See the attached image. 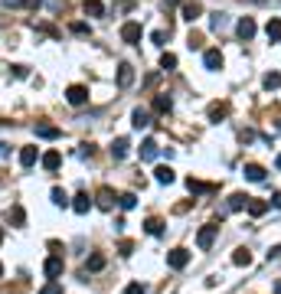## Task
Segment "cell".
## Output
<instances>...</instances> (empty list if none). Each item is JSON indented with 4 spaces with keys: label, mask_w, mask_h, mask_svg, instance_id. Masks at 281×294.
Listing matches in <instances>:
<instances>
[{
    "label": "cell",
    "mask_w": 281,
    "mask_h": 294,
    "mask_svg": "<svg viewBox=\"0 0 281 294\" xmlns=\"http://www.w3.org/2000/svg\"><path fill=\"white\" fill-rule=\"evenodd\" d=\"M118 203H121V209H134V206H138V196H134V193H121V196H118Z\"/></svg>",
    "instance_id": "33"
},
{
    "label": "cell",
    "mask_w": 281,
    "mask_h": 294,
    "mask_svg": "<svg viewBox=\"0 0 281 294\" xmlns=\"http://www.w3.org/2000/svg\"><path fill=\"white\" fill-rule=\"evenodd\" d=\"M144 229H147L150 235H160V232H164V222H160V219H157V216H150L147 222H144Z\"/></svg>",
    "instance_id": "29"
},
{
    "label": "cell",
    "mask_w": 281,
    "mask_h": 294,
    "mask_svg": "<svg viewBox=\"0 0 281 294\" xmlns=\"http://www.w3.org/2000/svg\"><path fill=\"white\" fill-rule=\"evenodd\" d=\"M200 13H203V7H200L196 0H187V3H183V20H190V23H193Z\"/></svg>",
    "instance_id": "17"
},
{
    "label": "cell",
    "mask_w": 281,
    "mask_h": 294,
    "mask_svg": "<svg viewBox=\"0 0 281 294\" xmlns=\"http://www.w3.org/2000/svg\"><path fill=\"white\" fill-rule=\"evenodd\" d=\"M216 235H219V222H206L203 229H200V232H196V245L203 248H212V242H216Z\"/></svg>",
    "instance_id": "1"
},
{
    "label": "cell",
    "mask_w": 281,
    "mask_h": 294,
    "mask_svg": "<svg viewBox=\"0 0 281 294\" xmlns=\"http://www.w3.org/2000/svg\"><path fill=\"white\" fill-rule=\"evenodd\" d=\"M140 160H157V141H144L140 144Z\"/></svg>",
    "instance_id": "18"
},
{
    "label": "cell",
    "mask_w": 281,
    "mask_h": 294,
    "mask_svg": "<svg viewBox=\"0 0 281 294\" xmlns=\"http://www.w3.org/2000/svg\"><path fill=\"white\" fill-rule=\"evenodd\" d=\"M226 23H229V16H226V13H212V16H210V30H216V33L222 30Z\"/></svg>",
    "instance_id": "30"
},
{
    "label": "cell",
    "mask_w": 281,
    "mask_h": 294,
    "mask_svg": "<svg viewBox=\"0 0 281 294\" xmlns=\"http://www.w3.org/2000/svg\"><path fill=\"white\" fill-rule=\"evenodd\" d=\"M23 0H3V7H20Z\"/></svg>",
    "instance_id": "44"
},
{
    "label": "cell",
    "mask_w": 281,
    "mask_h": 294,
    "mask_svg": "<svg viewBox=\"0 0 281 294\" xmlns=\"http://www.w3.org/2000/svg\"><path fill=\"white\" fill-rule=\"evenodd\" d=\"M226 115H229V105H226V101H212V105H210V121H222Z\"/></svg>",
    "instance_id": "16"
},
{
    "label": "cell",
    "mask_w": 281,
    "mask_h": 294,
    "mask_svg": "<svg viewBox=\"0 0 281 294\" xmlns=\"http://www.w3.org/2000/svg\"><path fill=\"white\" fill-rule=\"evenodd\" d=\"M95 200H98V206H102V209H111V206H115V193H111L108 186H102V190H98V196H95Z\"/></svg>",
    "instance_id": "21"
},
{
    "label": "cell",
    "mask_w": 281,
    "mask_h": 294,
    "mask_svg": "<svg viewBox=\"0 0 281 294\" xmlns=\"http://www.w3.org/2000/svg\"><path fill=\"white\" fill-rule=\"evenodd\" d=\"M36 138L56 141V138H63V128H56V124H36Z\"/></svg>",
    "instance_id": "7"
},
{
    "label": "cell",
    "mask_w": 281,
    "mask_h": 294,
    "mask_svg": "<svg viewBox=\"0 0 281 294\" xmlns=\"http://www.w3.org/2000/svg\"><path fill=\"white\" fill-rule=\"evenodd\" d=\"M63 268H66V265H63V258H59V255L46 258V265H43V271H46L49 278H59V275H63Z\"/></svg>",
    "instance_id": "12"
},
{
    "label": "cell",
    "mask_w": 281,
    "mask_h": 294,
    "mask_svg": "<svg viewBox=\"0 0 281 294\" xmlns=\"http://www.w3.org/2000/svg\"><path fill=\"white\" fill-rule=\"evenodd\" d=\"M187 43H190V49H200V46H203V36H200V33H190Z\"/></svg>",
    "instance_id": "37"
},
{
    "label": "cell",
    "mask_w": 281,
    "mask_h": 294,
    "mask_svg": "<svg viewBox=\"0 0 281 294\" xmlns=\"http://www.w3.org/2000/svg\"><path fill=\"white\" fill-rule=\"evenodd\" d=\"M154 180H157V183H173V180H177V173H173L170 167H164V163H160V167L154 170Z\"/></svg>",
    "instance_id": "19"
},
{
    "label": "cell",
    "mask_w": 281,
    "mask_h": 294,
    "mask_svg": "<svg viewBox=\"0 0 281 294\" xmlns=\"http://www.w3.org/2000/svg\"><path fill=\"white\" fill-rule=\"evenodd\" d=\"M167 265H170V268H187L190 265V252L187 248H173V252H167Z\"/></svg>",
    "instance_id": "3"
},
{
    "label": "cell",
    "mask_w": 281,
    "mask_h": 294,
    "mask_svg": "<svg viewBox=\"0 0 281 294\" xmlns=\"http://www.w3.org/2000/svg\"><path fill=\"white\" fill-rule=\"evenodd\" d=\"M140 33H144V30H140V23H134V20L121 26V39H125V43H131V46H134V43H140Z\"/></svg>",
    "instance_id": "4"
},
{
    "label": "cell",
    "mask_w": 281,
    "mask_h": 294,
    "mask_svg": "<svg viewBox=\"0 0 281 294\" xmlns=\"http://www.w3.org/2000/svg\"><path fill=\"white\" fill-rule=\"evenodd\" d=\"M131 124L134 128H150V111H144V108H134V115H131Z\"/></svg>",
    "instance_id": "15"
},
{
    "label": "cell",
    "mask_w": 281,
    "mask_h": 294,
    "mask_svg": "<svg viewBox=\"0 0 281 294\" xmlns=\"http://www.w3.org/2000/svg\"><path fill=\"white\" fill-rule=\"evenodd\" d=\"M10 222L13 225H23L26 222V213H23V206L16 203V206H10Z\"/></svg>",
    "instance_id": "26"
},
{
    "label": "cell",
    "mask_w": 281,
    "mask_h": 294,
    "mask_svg": "<svg viewBox=\"0 0 281 294\" xmlns=\"http://www.w3.org/2000/svg\"><path fill=\"white\" fill-rule=\"evenodd\" d=\"M72 33H78V36H85V33H88V23H72Z\"/></svg>",
    "instance_id": "41"
},
{
    "label": "cell",
    "mask_w": 281,
    "mask_h": 294,
    "mask_svg": "<svg viewBox=\"0 0 281 294\" xmlns=\"http://www.w3.org/2000/svg\"><path fill=\"white\" fill-rule=\"evenodd\" d=\"M180 0H164V10H170V7H177Z\"/></svg>",
    "instance_id": "46"
},
{
    "label": "cell",
    "mask_w": 281,
    "mask_h": 294,
    "mask_svg": "<svg viewBox=\"0 0 281 294\" xmlns=\"http://www.w3.org/2000/svg\"><path fill=\"white\" fill-rule=\"evenodd\" d=\"M245 206H249V196L245 193H232L229 196V209H245Z\"/></svg>",
    "instance_id": "28"
},
{
    "label": "cell",
    "mask_w": 281,
    "mask_h": 294,
    "mask_svg": "<svg viewBox=\"0 0 281 294\" xmlns=\"http://www.w3.org/2000/svg\"><path fill=\"white\" fill-rule=\"evenodd\" d=\"M0 245H3V229H0Z\"/></svg>",
    "instance_id": "50"
},
{
    "label": "cell",
    "mask_w": 281,
    "mask_h": 294,
    "mask_svg": "<svg viewBox=\"0 0 281 294\" xmlns=\"http://www.w3.org/2000/svg\"><path fill=\"white\" fill-rule=\"evenodd\" d=\"M255 3H281V0H255Z\"/></svg>",
    "instance_id": "47"
},
{
    "label": "cell",
    "mask_w": 281,
    "mask_h": 294,
    "mask_svg": "<svg viewBox=\"0 0 281 294\" xmlns=\"http://www.w3.org/2000/svg\"><path fill=\"white\" fill-rule=\"evenodd\" d=\"M13 75L16 78H26V66H13Z\"/></svg>",
    "instance_id": "43"
},
{
    "label": "cell",
    "mask_w": 281,
    "mask_h": 294,
    "mask_svg": "<svg viewBox=\"0 0 281 294\" xmlns=\"http://www.w3.org/2000/svg\"><path fill=\"white\" fill-rule=\"evenodd\" d=\"M105 268V255H92L85 262V271H102Z\"/></svg>",
    "instance_id": "31"
},
{
    "label": "cell",
    "mask_w": 281,
    "mask_h": 294,
    "mask_svg": "<svg viewBox=\"0 0 281 294\" xmlns=\"http://www.w3.org/2000/svg\"><path fill=\"white\" fill-rule=\"evenodd\" d=\"M128 150H131L128 138H115V141H111V157H115V160H125V157H128Z\"/></svg>",
    "instance_id": "10"
},
{
    "label": "cell",
    "mask_w": 281,
    "mask_h": 294,
    "mask_svg": "<svg viewBox=\"0 0 281 294\" xmlns=\"http://www.w3.org/2000/svg\"><path fill=\"white\" fill-rule=\"evenodd\" d=\"M78 154H82V157H92V154H95V147H92V144H82V150H78Z\"/></svg>",
    "instance_id": "42"
},
{
    "label": "cell",
    "mask_w": 281,
    "mask_h": 294,
    "mask_svg": "<svg viewBox=\"0 0 281 294\" xmlns=\"http://www.w3.org/2000/svg\"><path fill=\"white\" fill-rule=\"evenodd\" d=\"M39 294H63V288H59V285H56V281H53V285H46V288H43V291H39Z\"/></svg>",
    "instance_id": "39"
},
{
    "label": "cell",
    "mask_w": 281,
    "mask_h": 294,
    "mask_svg": "<svg viewBox=\"0 0 281 294\" xmlns=\"http://www.w3.org/2000/svg\"><path fill=\"white\" fill-rule=\"evenodd\" d=\"M125 294H147V291H144V285H138V281H134V285L125 288Z\"/></svg>",
    "instance_id": "38"
},
{
    "label": "cell",
    "mask_w": 281,
    "mask_h": 294,
    "mask_svg": "<svg viewBox=\"0 0 281 294\" xmlns=\"http://www.w3.org/2000/svg\"><path fill=\"white\" fill-rule=\"evenodd\" d=\"M118 248H121V255H131V252H134V242H128V239H125Z\"/></svg>",
    "instance_id": "40"
},
{
    "label": "cell",
    "mask_w": 281,
    "mask_h": 294,
    "mask_svg": "<svg viewBox=\"0 0 281 294\" xmlns=\"http://www.w3.org/2000/svg\"><path fill=\"white\" fill-rule=\"evenodd\" d=\"M265 33H268V39H272V43H278V39H281V20H268Z\"/></svg>",
    "instance_id": "25"
},
{
    "label": "cell",
    "mask_w": 281,
    "mask_h": 294,
    "mask_svg": "<svg viewBox=\"0 0 281 294\" xmlns=\"http://www.w3.org/2000/svg\"><path fill=\"white\" fill-rule=\"evenodd\" d=\"M275 294H281V281H278V285H275Z\"/></svg>",
    "instance_id": "49"
},
{
    "label": "cell",
    "mask_w": 281,
    "mask_h": 294,
    "mask_svg": "<svg viewBox=\"0 0 281 294\" xmlns=\"http://www.w3.org/2000/svg\"><path fill=\"white\" fill-rule=\"evenodd\" d=\"M262 85H265L268 92H272V88H278V85H281V75H278V72H268V75L262 78Z\"/></svg>",
    "instance_id": "32"
},
{
    "label": "cell",
    "mask_w": 281,
    "mask_h": 294,
    "mask_svg": "<svg viewBox=\"0 0 281 294\" xmlns=\"http://www.w3.org/2000/svg\"><path fill=\"white\" fill-rule=\"evenodd\" d=\"M275 167H278V170H281V154H278V160H275Z\"/></svg>",
    "instance_id": "48"
},
{
    "label": "cell",
    "mask_w": 281,
    "mask_h": 294,
    "mask_svg": "<svg viewBox=\"0 0 281 294\" xmlns=\"http://www.w3.org/2000/svg\"><path fill=\"white\" fill-rule=\"evenodd\" d=\"M203 66L210 72H219V69H222V53H219V49H206V53H203Z\"/></svg>",
    "instance_id": "5"
},
{
    "label": "cell",
    "mask_w": 281,
    "mask_h": 294,
    "mask_svg": "<svg viewBox=\"0 0 281 294\" xmlns=\"http://www.w3.org/2000/svg\"><path fill=\"white\" fill-rule=\"evenodd\" d=\"M53 203H56V206H69V196H66L63 190L56 186V190H53Z\"/></svg>",
    "instance_id": "35"
},
{
    "label": "cell",
    "mask_w": 281,
    "mask_h": 294,
    "mask_svg": "<svg viewBox=\"0 0 281 294\" xmlns=\"http://www.w3.org/2000/svg\"><path fill=\"white\" fill-rule=\"evenodd\" d=\"M72 209H75L78 216H85L88 209H92V196H88V193H78L75 200H72Z\"/></svg>",
    "instance_id": "13"
},
{
    "label": "cell",
    "mask_w": 281,
    "mask_h": 294,
    "mask_svg": "<svg viewBox=\"0 0 281 294\" xmlns=\"http://www.w3.org/2000/svg\"><path fill=\"white\" fill-rule=\"evenodd\" d=\"M167 36H170V33H164V30H154V33H150V39H154L157 46H164V43H167Z\"/></svg>",
    "instance_id": "36"
},
{
    "label": "cell",
    "mask_w": 281,
    "mask_h": 294,
    "mask_svg": "<svg viewBox=\"0 0 281 294\" xmlns=\"http://www.w3.org/2000/svg\"><path fill=\"white\" fill-rule=\"evenodd\" d=\"M0 275H3V265H0Z\"/></svg>",
    "instance_id": "51"
},
{
    "label": "cell",
    "mask_w": 281,
    "mask_h": 294,
    "mask_svg": "<svg viewBox=\"0 0 281 294\" xmlns=\"http://www.w3.org/2000/svg\"><path fill=\"white\" fill-rule=\"evenodd\" d=\"M265 213H268V203L265 200H252V196H249V216H265Z\"/></svg>",
    "instance_id": "22"
},
{
    "label": "cell",
    "mask_w": 281,
    "mask_h": 294,
    "mask_svg": "<svg viewBox=\"0 0 281 294\" xmlns=\"http://www.w3.org/2000/svg\"><path fill=\"white\" fill-rule=\"evenodd\" d=\"M82 10H85V16H102L105 13V3H102V0H85Z\"/></svg>",
    "instance_id": "20"
},
{
    "label": "cell",
    "mask_w": 281,
    "mask_h": 294,
    "mask_svg": "<svg viewBox=\"0 0 281 294\" xmlns=\"http://www.w3.org/2000/svg\"><path fill=\"white\" fill-rule=\"evenodd\" d=\"M235 33H239V39H245V43H249V39L255 36V20H252V16H242V20H239V26H235Z\"/></svg>",
    "instance_id": "6"
},
{
    "label": "cell",
    "mask_w": 281,
    "mask_h": 294,
    "mask_svg": "<svg viewBox=\"0 0 281 294\" xmlns=\"http://www.w3.org/2000/svg\"><path fill=\"white\" fill-rule=\"evenodd\" d=\"M232 262L239 265V268H245V265H252V252H249V248H239V252L232 255Z\"/></svg>",
    "instance_id": "27"
},
{
    "label": "cell",
    "mask_w": 281,
    "mask_h": 294,
    "mask_svg": "<svg viewBox=\"0 0 281 294\" xmlns=\"http://www.w3.org/2000/svg\"><path fill=\"white\" fill-rule=\"evenodd\" d=\"M242 173H245V180H252V183H262V180H265V167H262V163H245Z\"/></svg>",
    "instance_id": "8"
},
{
    "label": "cell",
    "mask_w": 281,
    "mask_h": 294,
    "mask_svg": "<svg viewBox=\"0 0 281 294\" xmlns=\"http://www.w3.org/2000/svg\"><path fill=\"white\" fill-rule=\"evenodd\" d=\"M36 157H39L36 147H23V150H20V163H23V167H33V163H36Z\"/></svg>",
    "instance_id": "23"
},
{
    "label": "cell",
    "mask_w": 281,
    "mask_h": 294,
    "mask_svg": "<svg viewBox=\"0 0 281 294\" xmlns=\"http://www.w3.org/2000/svg\"><path fill=\"white\" fill-rule=\"evenodd\" d=\"M59 163H63V154H59V150H46V154H43V170L56 173V170H59Z\"/></svg>",
    "instance_id": "9"
},
{
    "label": "cell",
    "mask_w": 281,
    "mask_h": 294,
    "mask_svg": "<svg viewBox=\"0 0 281 294\" xmlns=\"http://www.w3.org/2000/svg\"><path fill=\"white\" fill-rule=\"evenodd\" d=\"M272 206H278V209H281V193H275V196H272Z\"/></svg>",
    "instance_id": "45"
},
{
    "label": "cell",
    "mask_w": 281,
    "mask_h": 294,
    "mask_svg": "<svg viewBox=\"0 0 281 294\" xmlns=\"http://www.w3.org/2000/svg\"><path fill=\"white\" fill-rule=\"evenodd\" d=\"M170 108H173V98H170L167 92H160V95L154 98V111H157V115H167Z\"/></svg>",
    "instance_id": "14"
},
{
    "label": "cell",
    "mask_w": 281,
    "mask_h": 294,
    "mask_svg": "<svg viewBox=\"0 0 281 294\" xmlns=\"http://www.w3.org/2000/svg\"><path fill=\"white\" fill-rule=\"evenodd\" d=\"M66 101L75 105V108H78V105H85V101H88V88L85 85H69V88H66Z\"/></svg>",
    "instance_id": "2"
},
{
    "label": "cell",
    "mask_w": 281,
    "mask_h": 294,
    "mask_svg": "<svg viewBox=\"0 0 281 294\" xmlns=\"http://www.w3.org/2000/svg\"><path fill=\"white\" fill-rule=\"evenodd\" d=\"M131 82H134V69L128 62H121V66H118V88H128Z\"/></svg>",
    "instance_id": "11"
},
{
    "label": "cell",
    "mask_w": 281,
    "mask_h": 294,
    "mask_svg": "<svg viewBox=\"0 0 281 294\" xmlns=\"http://www.w3.org/2000/svg\"><path fill=\"white\" fill-rule=\"evenodd\" d=\"M160 69H167V72L177 69V56H173V53H164V56H160Z\"/></svg>",
    "instance_id": "34"
},
{
    "label": "cell",
    "mask_w": 281,
    "mask_h": 294,
    "mask_svg": "<svg viewBox=\"0 0 281 294\" xmlns=\"http://www.w3.org/2000/svg\"><path fill=\"white\" fill-rule=\"evenodd\" d=\"M187 186H190V193H212V190H216L212 183H200V180H193V177L187 180Z\"/></svg>",
    "instance_id": "24"
}]
</instances>
